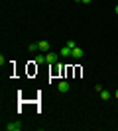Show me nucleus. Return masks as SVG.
Here are the masks:
<instances>
[{
    "mask_svg": "<svg viewBox=\"0 0 118 131\" xmlns=\"http://www.w3.org/2000/svg\"><path fill=\"white\" fill-rule=\"evenodd\" d=\"M57 59H59V55L53 53V51H47V55H45V63H49V65H55Z\"/></svg>",
    "mask_w": 118,
    "mask_h": 131,
    "instance_id": "f257e3e1",
    "label": "nucleus"
},
{
    "mask_svg": "<svg viewBox=\"0 0 118 131\" xmlns=\"http://www.w3.org/2000/svg\"><path fill=\"white\" fill-rule=\"evenodd\" d=\"M6 131H20L22 129V123L20 121H12V123H8V125H4Z\"/></svg>",
    "mask_w": 118,
    "mask_h": 131,
    "instance_id": "f03ea898",
    "label": "nucleus"
},
{
    "mask_svg": "<svg viewBox=\"0 0 118 131\" xmlns=\"http://www.w3.org/2000/svg\"><path fill=\"white\" fill-rule=\"evenodd\" d=\"M69 82H65V80H61L59 82V84H57V90H59V92H69Z\"/></svg>",
    "mask_w": 118,
    "mask_h": 131,
    "instance_id": "7ed1b4c3",
    "label": "nucleus"
},
{
    "mask_svg": "<svg viewBox=\"0 0 118 131\" xmlns=\"http://www.w3.org/2000/svg\"><path fill=\"white\" fill-rule=\"evenodd\" d=\"M71 57H73V59H81V57H83V49H81V47H75V49L71 51Z\"/></svg>",
    "mask_w": 118,
    "mask_h": 131,
    "instance_id": "20e7f679",
    "label": "nucleus"
},
{
    "mask_svg": "<svg viewBox=\"0 0 118 131\" xmlns=\"http://www.w3.org/2000/svg\"><path fill=\"white\" fill-rule=\"evenodd\" d=\"M39 51H49L51 49V47H49V41H45V39H43V41H39Z\"/></svg>",
    "mask_w": 118,
    "mask_h": 131,
    "instance_id": "39448f33",
    "label": "nucleus"
},
{
    "mask_svg": "<svg viewBox=\"0 0 118 131\" xmlns=\"http://www.w3.org/2000/svg\"><path fill=\"white\" fill-rule=\"evenodd\" d=\"M110 96H112V92H108V90H104V88H102L101 98H102V100H110Z\"/></svg>",
    "mask_w": 118,
    "mask_h": 131,
    "instance_id": "423d86ee",
    "label": "nucleus"
},
{
    "mask_svg": "<svg viewBox=\"0 0 118 131\" xmlns=\"http://www.w3.org/2000/svg\"><path fill=\"white\" fill-rule=\"evenodd\" d=\"M71 51H73V49H69L67 45H65V47L61 49V57H71Z\"/></svg>",
    "mask_w": 118,
    "mask_h": 131,
    "instance_id": "0eeeda50",
    "label": "nucleus"
},
{
    "mask_svg": "<svg viewBox=\"0 0 118 131\" xmlns=\"http://www.w3.org/2000/svg\"><path fill=\"white\" fill-rule=\"evenodd\" d=\"M35 49H39V45H38V43H30V45H28V51H30V53H34Z\"/></svg>",
    "mask_w": 118,
    "mask_h": 131,
    "instance_id": "6e6552de",
    "label": "nucleus"
},
{
    "mask_svg": "<svg viewBox=\"0 0 118 131\" xmlns=\"http://www.w3.org/2000/svg\"><path fill=\"white\" fill-rule=\"evenodd\" d=\"M35 63H38V65L45 63V55H38V57H35Z\"/></svg>",
    "mask_w": 118,
    "mask_h": 131,
    "instance_id": "1a4fd4ad",
    "label": "nucleus"
},
{
    "mask_svg": "<svg viewBox=\"0 0 118 131\" xmlns=\"http://www.w3.org/2000/svg\"><path fill=\"white\" fill-rule=\"evenodd\" d=\"M67 47H69V49H75L77 45H75V41H73V39H69V41H67Z\"/></svg>",
    "mask_w": 118,
    "mask_h": 131,
    "instance_id": "9d476101",
    "label": "nucleus"
},
{
    "mask_svg": "<svg viewBox=\"0 0 118 131\" xmlns=\"http://www.w3.org/2000/svg\"><path fill=\"white\" fill-rule=\"evenodd\" d=\"M81 2H83V4H90V2H93V0H81Z\"/></svg>",
    "mask_w": 118,
    "mask_h": 131,
    "instance_id": "9b49d317",
    "label": "nucleus"
},
{
    "mask_svg": "<svg viewBox=\"0 0 118 131\" xmlns=\"http://www.w3.org/2000/svg\"><path fill=\"white\" fill-rule=\"evenodd\" d=\"M114 98H116V100H118V88H116V92H114Z\"/></svg>",
    "mask_w": 118,
    "mask_h": 131,
    "instance_id": "f8f14e48",
    "label": "nucleus"
},
{
    "mask_svg": "<svg viewBox=\"0 0 118 131\" xmlns=\"http://www.w3.org/2000/svg\"><path fill=\"white\" fill-rule=\"evenodd\" d=\"M114 12H116V14H118V4H116V6H114Z\"/></svg>",
    "mask_w": 118,
    "mask_h": 131,
    "instance_id": "ddd939ff",
    "label": "nucleus"
}]
</instances>
